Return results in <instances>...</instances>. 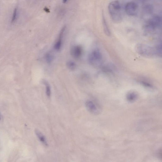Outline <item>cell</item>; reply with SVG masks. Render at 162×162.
Instances as JSON below:
<instances>
[{
  "instance_id": "obj_14",
  "label": "cell",
  "mask_w": 162,
  "mask_h": 162,
  "mask_svg": "<svg viewBox=\"0 0 162 162\" xmlns=\"http://www.w3.org/2000/svg\"><path fill=\"white\" fill-rule=\"evenodd\" d=\"M156 53L157 55L159 56H161L162 54V49H161V44H159L157 45L155 48Z\"/></svg>"
},
{
  "instance_id": "obj_6",
  "label": "cell",
  "mask_w": 162,
  "mask_h": 162,
  "mask_svg": "<svg viewBox=\"0 0 162 162\" xmlns=\"http://www.w3.org/2000/svg\"><path fill=\"white\" fill-rule=\"evenodd\" d=\"M138 10V6L135 2H130L128 3L125 7L126 14L130 16H134L137 14Z\"/></svg>"
},
{
  "instance_id": "obj_4",
  "label": "cell",
  "mask_w": 162,
  "mask_h": 162,
  "mask_svg": "<svg viewBox=\"0 0 162 162\" xmlns=\"http://www.w3.org/2000/svg\"><path fill=\"white\" fill-rule=\"evenodd\" d=\"M88 60L90 63L93 66H100L103 61L102 55L101 51L97 49L92 51L89 55Z\"/></svg>"
},
{
  "instance_id": "obj_10",
  "label": "cell",
  "mask_w": 162,
  "mask_h": 162,
  "mask_svg": "<svg viewBox=\"0 0 162 162\" xmlns=\"http://www.w3.org/2000/svg\"><path fill=\"white\" fill-rule=\"evenodd\" d=\"M36 135L37 138L43 144L46 146H48V144L45 137L43 135V134L39 130H36L35 131Z\"/></svg>"
},
{
  "instance_id": "obj_5",
  "label": "cell",
  "mask_w": 162,
  "mask_h": 162,
  "mask_svg": "<svg viewBox=\"0 0 162 162\" xmlns=\"http://www.w3.org/2000/svg\"><path fill=\"white\" fill-rule=\"evenodd\" d=\"M85 106L87 109L92 114H99L101 111V108L96 103L92 101L88 100L86 101Z\"/></svg>"
},
{
  "instance_id": "obj_1",
  "label": "cell",
  "mask_w": 162,
  "mask_h": 162,
  "mask_svg": "<svg viewBox=\"0 0 162 162\" xmlns=\"http://www.w3.org/2000/svg\"><path fill=\"white\" fill-rule=\"evenodd\" d=\"M108 9L112 21L116 23L121 22L122 17L119 2L117 1L111 2L109 5Z\"/></svg>"
},
{
  "instance_id": "obj_18",
  "label": "cell",
  "mask_w": 162,
  "mask_h": 162,
  "mask_svg": "<svg viewBox=\"0 0 162 162\" xmlns=\"http://www.w3.org/2000/svg\"><path fill=\"white\" fill-rule=\"evenodd\" d=\"M1 114H0V120H1Z\"/></svg>"
},
{
  "instance_id": "obj_7",
  "label": "cell",
  "mask_w": 162,
  "mask_h": 162,
  "mask_svg": "<svg viewBox=\"0 0 162 162\" xmlns=\"http://www.w3.org/2000/svg\"><path fill=\"white\" fill-rule=\"evenodd\" d=\"M71 54L75 58H78L81 57L82 53V49L79 46L73 47L71 50Z\"/></svg>"
},
{
  "instance_id": "obj_11",
  "label": "cell",
  "mask_w": 162,
  "mask_h": 162,
  "mask_svg": "<svg viewBox=\"0 0 162 162\" xmlns=\"http://www.w3.org/2000/svg\"><path fill=\"white\" fill-rule=\"evenodd\" d=\"M103 26L104 32L105 35L108 36H109L111 35L110 31L107 25L106 21L104 16H103Z\"/></svg>"
},
{
  "instance_id": "obj_13",
  "label": "cell",
  "mask_w": 162,
  "mask_h": 162,
  "mask_svg": "<svg viewBox=\"0 0 162 162\" xmlns=\"http://www.w3.org/2000/svg\"><path fill=\"white\" fill-rule=\"evenodd\" d=\"M43 83H44L46 86V95L48 97H50L51 95V90L50 86L49 84L46 81H44Z\"/></svg>"
},
{
  "instance_id": "obj_17",
  "label": "cell",
  "mask_w": 162,
  "mask_h": 162,
  "mask_svg": "<svg viewBox=\"0 0 162 162\" xmlns=\"http://www.w3.org/2000/svg\"><path fill=\"white\" fill-rule=\"evenodd\" d=\"M68 0H63V3H65Z\"/></svg>"
},
{
  "instance_id": "obj_9",
  "label": "cell",
  "mask_w": 162,
  "mask_h": 162,
  "mask_svg": "<svg viewBox=\"0 0 162 162\" xmlns=\"http://www.w3.org/2000/svg\"><path fill=\"white\" fill-rule=\"evenodd\" d=\"M138 98V95L135 91H130L127 93L126 99L128 102L132 103L136 100Z\"/></svg>"
},
{
  "instance_id": "obj_16",
  "label": "cell",
  "mask_w": 162,
  "mask_h": 162,
  "mask_svg": "<svg viewBox=\"0 0 162 162\" xmlns=\"http://www.w3.org/2000/svg\"><path fill=\"white\" fill-rule=\"evenodd\" d=\"M18 10L17 8H16L14 9L13 15L11 19L12 23H14L15 22L16 20L17 17Z\"/></svg>"
},
{
  "instance_id": "obj_2",
  "label": "cell",
  "mask_w": 162,
  "mask_h": 162,
  "mask_svg": "<svg viewBox=\"0 0 162 162\" xmlns=\"http://www.w3.org/2000/svg\"><path fill=\"white\" fill-rule=\"evenodd\" d=\"M135 49L139 55L144 57L152 58L156 55L155 48L143 43L136 45Z\"/></svg>"
},
{
  "instance_id": "obj_3",
  "label": "cell",
  "mask_w": 162,
  "mask_h": 162,
  "mask_svg": "<svg viewBox=\"0 0 162 162\" xmlns=\"http://www.w3.org/2000/svg\"><path fill=\"white\" fill-rule=\"evenodd\" d=\"M161 18L159 16H155L148 20L144 26L145 32L147 33L153 32L161 26Z\"/></svg>"
},
{
  "instance_id": "obj_8",
  "label": "cell",
  "mask_w": 162,
  "mask_h": 162,
  "mask_svg": "<svg viewBox=\"0 0 162 162\" xmlns=\"http://www.w3.org/2000/svg\"><path fill=\"white\" fill-rule=\"evenodd\" d=\"M65 30V27H64L61 30L59 36L57 41L56 42L55 45L54 47L55 49L57 51L60 50L62 45V40L63 36Z\"/></svg>"
},
{
  "instance_id": "obj_15",
  "label": "cell",
  "mask_w": 162,
  "mask_h": 162,
  "mask_svg": "<svg viewBox=\"0 0 162 162\" xmlns=\"http://www.w3.org/2000/svg\"><path fill=\"white\" fill-rule=\"evenodd\" d=\"M46 60L48 63H51L53 60V56L51 53H48L45 56Z\"/></svg>"
},
{
  "instance_id": "obj_12",
  "label": "cell",
  "mask_w": 162,
  "mask_h": 162,
  "mask_svg": "<svg viewBox=\"0 0 162 162\" xmlns=\"http://www.w3.org/2000/svg\"><path fill=\"white\" fill-rule=\"evenodd\" d=\"M66 66L68 69L72 71L75 70L76 68V63L71 61H68L67 62Z\"/></svg>"
}]
</instances>
